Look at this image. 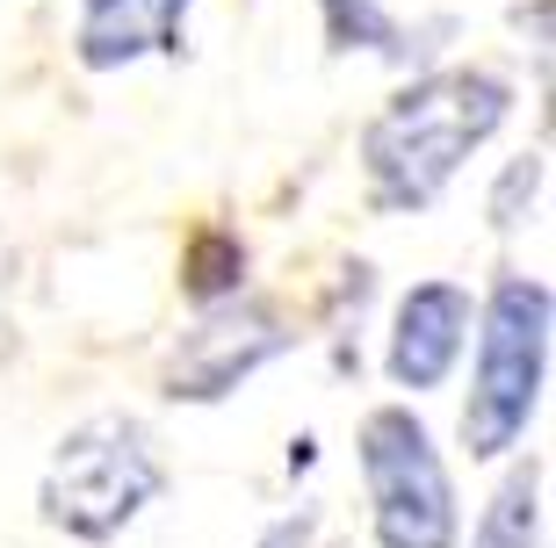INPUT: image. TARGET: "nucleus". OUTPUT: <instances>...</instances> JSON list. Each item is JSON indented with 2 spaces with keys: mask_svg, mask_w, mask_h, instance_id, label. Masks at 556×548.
Here are the masks:
<instances>
[{
  "mask_svg": "<svg viewBox=\"0 0 556 548\" xmlns=\"http://www.w3.org/2000/svg\"><path fill=\"white\" fill-rule=\"evenodd\" d=\"M311 534H318V512L304 506V512H282V520H275L253 548H311Z\"/></svg>",
  "mask_w": 556,
  "mask_h": 548,
  "instance_id": "nucleus-12",
  "label": "nucleus"
},
{
  "mask_svg": "<svg viewBox=\"0 0 556 548\" xmlns=\"http://www.w3.org/2000/svg\"><path fill=\"white\" fill-rule=\"evenodd\" d=\"M296 332L275 318L268 304H203V318L181 332L174 361H166V397H188V405H217L247 383L253 368H268L275 354H289Z\"/></svg>",
  "mask_w": 556,
  "mask_h": 548,
  "instance_id": "nucleus-5",
  "label": "nucleus"
},
{
  "mask_svg": "<svg viewBox=\"0 0 556 548\" xmlns=\"http://www.w3.org/2000/svg\"><path fill=\"white\" fill-rule=\"evenodd\" d=\"M470 548H542V462H520L492 490V506L477 520Z\"/></svg>",
  "mask_w": 556,
  "mask_h": 548,
  "instance_id": "nucleus-8",
  "label": "nucleus"
},
{
  "mask_svg": "<svg viewBox=\"0 0 556 548\" xmlns=\"http://www.w3.org/2000/svg\"><path fill=\"white\" fill-rule=\"evenodd\" d=\"M239 267H247V245L225 239V231H203L195 253H188V296H195V304H225V296H239Z\"/></svg>",
  "mask_w": 556,
  "mask_h": 548,
  "instance_id": "nucleus-10",
  "label": "nucleus"
},
{
  "mask_svg": "<svg viewBox=\"0 0 556 548\" xmlns=\"http://www.w3.org/2000/svg\"><path fill=\"white\" fill-rule=\"evenodd\" d=\"M514 116V87L498 73L477 65H448L427 73L405 94L369 116L362 130V174H369V203L376 209H427L441 203V188L463 174L477 144Z\"/></svg>",
  "mask_w": 556,
  "mask_h": 548,
  "instance_id": "nucleus-1",
  "label": "nucleus"
},
{
  "mask_svg": "<svg viewBox=\"0 0 556 548\" xmlns=\"http://www.w3.org/2000/svg\"><path fill=\"white\" fill-rule=\"evenodd\" d=\"M318 15H326L332 51H383V59H405V43H413L376 0H318Z\"/></svg>",
  "mask_w": 556,
  "mask_h": 548,
  "instance_id": "nucleus-9",
  "label": "nucleus"
},
{
  "mask_svg": "<svg viewBox=\"0 0 556 548\" xmlns=\"http://www.w3.org/2000/svg\"><path fill=\"white\" fill-rule=\"evenodd\" d=\"M535 195H542V152H528V160L506 166V181H498V195H492V224H498V231H514V224L528 217L520 203H535Z\"/></svg>",
  "mask_w": 556,
  "mask_h": 548,
  "instance_id": "nucleus-11",
  "label": "nucleus"
},
{
  "mask_svg": "<svg viewBox=\"0 0 556 548\" xmlns=\"http://www.w3.org/2000/svg\"><path fill=\"white\" fill-rule=\"evenodd\" d=\"M362 484L383 548H455V484L413 405L362 419Z\"/></svg>",
  "mask_w": 556,
  "mask_h": 548,
  "instance_id": "nucleus-4",
  "label": "nucleus"
},
{
  "mask_svg": "<svg viewBox=\"0 0 556 548\" xmlns=\"http://www.w3.org/2000/svg\"><path fill=\"white\" fill-rule=\"evenodd\" d=\"M542 383H549V282L506 275L484 296V332H477V375L463 405L470 455H506L535 419Z\"/></svg>",
  "mask_w": 556,
  "mask_h": 548,
  "instance_id": "nucleus-3",
  "label": "nucleus"
},
{
  "mask_svg": "<svg viewBox=\"0 0 556 548\" xmlns=\"http://www.w3.org/2000/svg\"><path fill=\"white\" fill-rule=\"evenodd\" d=\"M188 0H80V29H73V59L87 73H124L138 59L181 51Z\"/></svg>",
  "mask_w": 556,
  "mask_h": 548,
  "instance_id": "nucleus-7",
  "label": "nucleus"
},
{
  "mask_svg": "<svg viewBox=\"0 0 556 548\" xmlns=\"http://www.w3.org/2000/svg\"><path fill=\"white\" fill-rule=\"evenodd\" d=\"M470 340V289L413 282L391 318V383L397 390H441Z\"/></svg>",
  "mask_w": 556,
  "mask_h": 548,
  "instance_id": "nucleus-6",
  "label": "nucleus"
},
{
  "mask_svg": "<svg viewBox=\"0 0 556 548\" xmlns=\"http://www.w3.org/2000/svg\"><path fill=\"white\" fill-rule=\"evenodd\" d=\"M160 490H166V462L152 447V433L124 411H102V419H87L59 441L37 506L73 541H116Z\"/></svg>",
  "mask_w": 556,
  "mask_h": 548,
  "instance_id": "nucleus-2",
  "label": "nucleus"
}]
</instances>
